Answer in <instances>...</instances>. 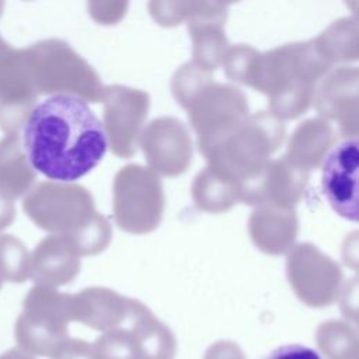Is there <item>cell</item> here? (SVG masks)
<instances>
[{
	"label": "cell",
	"mask_w": 359,
	"mask_h": 359,
	"mask_svg": "<svg viewBox=\"0 0 359 359\" xmlns=\"http://www.w3.org/2000/svg\"><path fill=\"white\" fill-rule=\"evenodd\" d=\"M21 144L34 171L69 184L102 160L108 140L86 100L56 94L34 105L22 125Z\"/></svg>",
	"instance_id": "cell-1"
},
{
	"label": "cell",
	"mask_w": 359,
	"mask_h": 359,
	"mask_svg": "<svg viewBox=\"0 0 359 359\" xmlns=\"http://www.w3.org/2000/svg\"><path fill=\"white\" fill-rule=\"evenodd\" d=\"M22 209L39 229L67 240L76 252L91 251V199L81 187L41 182L27 194Z\"/></svg>",
	"instance_id": "cell-2"
},
{
	"label": "cell",
	"mask_w": 359,
	"mask_h": 359,
	"mask_svg": "<svg viewBox=\"0 0 359 359\" xmlns=\"http://www.w3.org/2000/svg\"><path fill=\"white\" fill-rule=\"evenodd\" d=\"M35 93L95 100V76L63 41L45 39L22 49Z\"/></svg>",
	"instance_id": "cell-3"
},
{
	"label": "cell",
	"mask_w": 359,
	"mask_h": 359,
	"mask_svg": "<svg viewBox=\"0 0 359 359\" xmlns=\"http://www.w3.org/2000/svg\"><path fill=\"white\" fill-rule=\"evenodd\" d=\"M70 294L35 285L22 302V313L14 327L18 349L28 355L50 356L67 338Z\"/></svg>",
	"instance_id": "cell-4"
},
{
	"label": "cell",
	"mask_w": 359,
	"mask_h": 359,
	"mask_svg": "<svg viewBox=\"0 0 359 359\" xmlns=\"http://www.w3.org/2000/svg\"><path fill=\"white\" fill-rule=\"evenodd\" d=\"M358 167L356 136L334 144L323 160L321 191L335 213L346 220H358Z\"/></svg>",
	"instance_id": "cell-5"
},
{
	"label": "cell",
	"mask_w": 359,
	"mask_h": 359,
	"mask_svg": "<svg viewBox=\"0 0 359 359\" xmlns=\"http://www.w3.org/2000/svg\"><path fill=\"white\" fill-rule=\"evenodd\" d=\"M77 252L72 244L59 237L43 238L31 254L29 278L39 286L56 287L69 283L79 272Z\"/></svg>",
	"instance_id": "cell-6"
},
{
	"label": "cell",
	"mask_w": 359,
	"mask_h": 359,
	"mask_svg": "<svg viewBox=\"0 0 359 359\" xmlns=\"http://www.w3.org/2000/svg\"><path fill=\"white\" fill-rule=\"evenodd\" d=\"M130 299L121 297L107 289H86L70 296V317L91 328L111 331L118 328L129 309Z\"/></svg>",
	"instance_id": "cell-7"
},
{
	"label": "cell",
	"mask_w": 359,
	"mask_h": 359,
	"mask_svg": "<svg viewBox=\"0 0 359 359\" xmlns=\"http://www.w3.org/2000/svg\"><path fill=\"white\" fill-rule=\"evenodd\" d=\"M125 324L133 332L139 345L142 359H174L177 342L163 323H160L147 307L130 300Z\"/></svg>",
	"instance_id": "cell-8"
},
{
	"label": "cell",
	"mask_w": 359,
	"mask_h": 359,
	"mask_svg": "<svg viewBox=\"0 0 359 359\" xmlns=\"http://www.w3.org/2000/svg\"><path fill=\"white\" fill-rule=\"evenodd\" d=\"M34 181L20 135H6L0 140V192L14 202L31 191Z\"/></svg>",
	"instance_id": "cell-9"
},
{
	"label": "cell",
	"mask_w": 359,
	"mask_h": 359,
	"mask_svg": "<svg viewBox=\"0 0 359 359\" xmlns=\"http://www.w3.org/2000/svg\"><path fill=\"white\" fill-rule=\"evenodd\" d=\"M316 341L325 359H358V337L355 330L339 320L323 323Z\"/></svg>",
	"instance_id": "cell-10"
},
{
	"label": "cell",
	"mask_w": 359,
	"mask_h": 359,
	"mask_svg": "<svg viewBox=\"0 0 359 359\" xmlns=\"http://www.w3.org/2000/svg\"><path fill=\"white\" fill-rule=\"evenodd\" d=\"M91 351L94 359H142L139 345L125 320L118 328L98 337Z\"/></svg>",
	"instance_id": "cell-11"
},
{
	"label": "cell",
	"mask_w": 359,
	"mask_h": 359,
	"mask_svg": "<svg viewBox=\"0 0 359 359\" xmlns=\"http://www.w3.org/2000/svg\"><path fill=\"white\" fill-rule=\"evenodd\" d=\"M31 254L21 240L11 234L0 236V278L21 283L29 278Z\"/></svg>",
	"instance_id": "cell-12"
},
{
	"label": "cell",
	"mask_w": 359,
	"mask_h": 359,
	"mask_svg": "<svg viewBox=\"0 0 359 359\" xmlns=\"http://www.w3.org/2000/svg\"><path fill=\"white\" fill-rule=\"evenodd\" d=\"M50 359H94L91 345L83 339L67 338L52 355Z\"/></svg>",
	"instance_id": "cell-13"
},
{
	"label": "cell",
	"mask_w": 359,
	"mask_h": 359,
	"mask_svg": "<svg viewBox=\"0 0 359 359\" xmlns=\"http://www.w3.org/2000/svg\"><path fill=\"white\" fill-rule=\"evenodd\" d=\"M265 359H321V356L309 346L290 344L273 349Z\"/></svg>",
	"instance_id": "cell-14"
},
{
	"label": "cell",
	"mask_w": 359,
	"mask_h": 359,
	"mask_svg": "<svg viewBox=\"0 0 359 359\" xmlns=\"http://www.w3.org/2000/svg\"><path fill=\"white\" fill-rule=\"evenodd\" d=\"M203 359H245V356L236 342L217 341L206 349Z\"/></svg>",
	"instance_id": "cell-15"
},
{
	"label": "cell",
	"mask_w": 359,
	"mask_h": 359,
	"mask_svg": "<svg viewBox=\"0 0 359 359\" xmlns=\"http://www.w3.org/2000/svg\"><path fill=\"white\" fill-rule=\"evenodd\" d=\"M15 217V208L14 202L7 199L1 192H0V231L7 229Z\"/></svg>",
	"instance_id": "cell-16"
},
{
	"label": "cell",
	"mask_w": 359,
	"mask_h": 359,
	"mask_svg": "<svg viewBox=\"0 0 359 359\" xmlns=\"http://www.w3.org/2000/svg\"><path fill=\"white\" fill-rule=\"evenodd\" d=\"M0 359H34L31 355L22 352L18 348H11L0 355Z\"/></svg>",
	"instance_id": "cell-17"
},
{
	"label": "cell",
	"mask_w": 359,
	"mask_h": 359,
	"mask_svg": "<svg viewBox=\"0 0 359 359\" xmlns=\"http://www.w3.org/2000/svg\"><path fill=\"white\" fill-rule=\"evenodd\" d=\"M3 7H4V3L0 1V15H1V11H3Z\"/></svg>",
	"instance_id": "cell-18"
},
{
	"label": "cell",
	"mask_w": 359,
	"mask_h": 359,
	"mask_svg": "<svg viewBox=\"0 0 359 359\" xmlns=\"http://www.w3.org/2000/svg\"><path fill=\"white\" fill-rule=\"evenodd\" d=\"M1 286H3V279L0 278V289H1Z\"/></svg>",
	"instance_id": "cell-19"
}]
</instances>
